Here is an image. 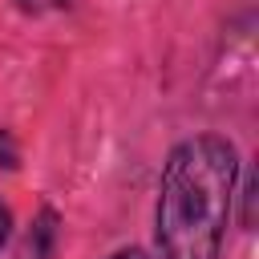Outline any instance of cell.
<instances>
[{
  "mask_svg": "<svg viewBox=\"0 0 259 259\" xmlns=\"http://www.w3.org/2000/svg\"><path fill=\"white\" fill-rule=\"evenodd\" d=\"M0 166H4V170H16V166H20L16 138H12V130H4V125H0Z\"/></svg>",
  "mask_w": 259,
  "mask_h": 259,
  "instance_id": "obj_4",
  "label": "cell"
},
{
  "mask_svg": "<svg viewBox=\"0 0 259 259\" xmlns=\"http://www.w3.org/2000/svg\"><path fill=\"white\" fill-rule=\"evenodd\" d=\"M12 239V206L0 198V251H4V243Z\"/></svg>",
  "mask_w": 259,
  "mask_h": 259,
  "instance_id": "obj_5",
  "label": "cell"
},
{
  "mask_svg": "<svg viewBox=\"0 0 259 259\" xmlns=\"http://www.w3.org/2000/svg\"><path fill=\"white\" fill-rule=\"evenodd\" d=\"M239 170V146L223 134H190L166 154L154 202V243L162 259L223 255Z\"/></svg>",
  "mask_w": 259,
  "mask_h": 259,
  "instance_id": "obj_1",
  "label": "cell"
},
{
  "mask_svg": "<svg viewBox=\"0 0 259 259\" xmlns=\"http://www.w3.org/2000/svg\"><path fill=\"white\" fill-rule=\"evenodd\" d=\"M57 243H61V214L53 206H40L20 235L16 259H57Z\"/></svg>",
  "mask_w": 259,
  "mask_h": 259,
  "instance_id": "obj_2",
  "label": "cell"
},
{
  "mask_svg": "<svg viewBox=\"0 0 259 259\" xmlns=\"http://www.w3.org/2000/svg\"><path fill=\"white\" fill-rule=\"evenodd\" d=\"M239 178H243V186H235V198H239V223H243V231H255V198H259V178H255V170L247 166V170H239Z\"/></svg>",
  "mask_w": 259,
  "mask_h": 259,
  "instance_id": "obj_3",
  "label": "cell"
},
{
  "mask_svg": "<svg viewBox=\"0 0 259 259\" xmlns=\"http://www.w3.org/2000/svg\"><path fill=\"white\" fill-rule=\"evenodd\" d=\"M109 259H154L150 251H142V247H121V251H113Z\"/></svg>",
  "mask_w": 259,
  "mask_h": 259,
  "instance_id": "obj_6",
  "label": "cell"
},
{
  "mask_svg": "<svg viewBox=\"0 0 259 259\" xmlns=\"http://www.w3.org/2000/svg\"><path fill=\"white\" fill-rule=\"evenodd\" d=\"M40 4H45V0H16L20 12H40Z\"/></svg>",
  "mask_w": 259,
  "mask_h": 259,
  "instance_id": "obj_7",
  "label": "cell"
}]
</instances>
